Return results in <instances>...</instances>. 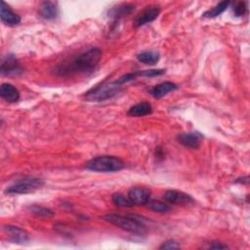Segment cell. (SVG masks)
I'll use <instances>...</instances> for the list:
<instances>
[{"instance_id": "26", "label": "cell", "mask_w": 250, "mask_h": 250, "mask_svg": "<svg viewBox=\"0 0 250 250\" xmlns=\"http://www.w3.org/2000/svg\"><path fill=\"white\" fill-rule=\"evenodd\" d=\"M211 249H226L228 248L227 245H222V244H212L210 245Z\"/></svg>"}, {"instance_id": "21", "label": "cell", "mask_w": 250, "mask_h": 250, "mask_svg": "<svg viewBox=\"0 0 250 250\" xmlns=\"http://www.w3.org/2000/svg\"><path fill=\"white\" fill-rule=\"evenodd\" d=\"M29 210L31 213L35 214L36 216H39V217H52L54 215V212L49 209V208H46V207H43V206H38V205H32V206H29Z\"/></svg>"}, {"instance_id": "4", "label": "cell", "mask_w": 250, "mask_h": 250, "mask_svg": "<svg viewBox=\"0 0 250 250\" xmlns=\"http://www.w3.org/2000/svg\"><path fill=\"white\" fill-rule=\"evenodd\" d=\"M44 186V182L38 178H24L10 186L6 189L9 194H26L34 192Z\"/></svg>"}, {"instance_id": "5", "label": "cell", "mask_w": 250, "mask_h": 250, "mask_svg": "<svg viewBox=\"0 0 250 250\" xmlns=\"http://www.w3.org/2000/svg\"><path fill=\"white\" fill-rule=\"evenodd\" d=\"M121 85L117 83V81L109 82L106 84H102L91 91H89L86 94V98L90 101H104L107 99H110L111 97L115 96L119 90H120Z\"/></svg>"}, {"instance_id": "3", "label": "cell", "mask_w": 250, "mask_h": 250, "mask_svg": "<svg viewBox=\"0 0 250 250\" xmlns=\"http://www.w3.org/2000/svg\"><path fill=\"white\" fill-rule=\"evenodd\" d=\"M103 219L126 231L136 233V234H144L146 231V227L139 221L125 217L122 215H116V214H108L103 217Z\"/></svg>"}, {"instance_id": "7", "label": "cell", "mask_w": 250, "mask_h": 250, "mask_svg": "<svg viewBox=\"0 0 250 250\" xmlns=\"http://www.w3.org/2000/svg\"><path fill=\"white\" fill-rule=\"evenodd\" d=\"M128 198L134 205H146L150 199V190L141 187L132 188L128 191Z\"/></svg>"}, {"instance_id": "25", "label": "cell", "mask_w": 250, "mask_h": 250, "mask_svg": "<svg viewBox=\"0 0 250 250\" xmlns=\"http://www.w3.org/2000/svg\"><path fill=\"white\" fill-rule=\"evenodd\" d=\"M159 248L160 249H179L181 248V245L175 240H167L163 242Z\"/></svg>"}, {"instance_id": "9", "label": "cell", "mask_w": 250, "mask_h": 250, "mask_svg": "<svg viewBox=\"0 0 250 250\" xmlns=\"http://www.w3.org/2000/svg\"><path fill=\"white\" fill-rule=\"evenodd\" d=\"M202 139H203V136L199 132L182 133L178 136L179 142L185 146H188L190 148H198Z\"/></svg>"}, {"instance_id": "18", "label": "cell", "mask_w": 250, "mask_h": 250, "mask_svg": "<svg viewBox=\"0 0 250 250\" xmlns=\"http://www.w3.org/2000/svg\"><path fill=\"white\" fill-rule=\"evenodd\" d=\"M230 2L229 1H222L220 3H218L215 7H213L212 9L206 11L204 14H203V17L204 18H208V19H213V18H216L218 16H220L222 13H224L227 8L229 6Z\"/></svg>"}, {"instance_id": "22", "label": "cell", "mask_w": 250, "mask_h": 250, "mask_svg": "<svg viewBox=\"0 0 250 250\" xmlns=\"http://www.w3.org/2000/svg\"><path fill=\"white\" fill-rule=\"evenodd\" d=\"M112 201L115 205L119 207H132L134 204L131 202V200L128 197H125L121 193H114L112 195Z\"/></svg>"}, {"instance_id": "12", "label": "cell", "mask_w": 250, "mask_h": 250, "mask_svg": "<svg viewBox=\"0 0 250 250\" xmlns=\"http://www.w3.org/2000/svg\"><path fill=\"white\" fill-rule=\"evenodd\" d=\"M0 96L8 103H16L20 99V92L12 84L3 83L0 87Z\"/></svg>"}, {"instance_id": "1", "label": "cell", "mask_w": 250, "mask_h": 250, "mask_svg": "<svg viewBox=\"0 0 250 250\" xmlns=\"http://www.w3.org/2000/svg\"><path fill=\"white\" fill-rule=\"evenodd\" d=\"M101 58L102 51L99 48H92L76 57L69 63L62 65L58 69V73L60 75H72L92 72L98 65Z\"/></svg>"}, {"instance_id": "15", "label": "cell", "mask_w": 250, "mask_h": 250, "mask_svg": "<svg viewBox=\"0 0 250 250\" xmlns=\"http://www.w3.org/2000/svg\"><path fill=\"white\" fill-rule=\"evenodd\" d=\"M58 8L55 3L46 1L43 2L39 7V14L45 20H53L58 16Z\"/></svg>"}, {"instance_id": "8", "label": "cell", "mask_w": 250, "mask_h": 250, "mask_svg": "<svg viewBox=\"0 0 250 250\" xmlns=\"http://www.w3.org/2000/svg\"><path fill=\"white\" fill-rule=\"evenodd\" d=\"M160 14V7L159 6H149L146 8L143 12H141L136 20H135V26H143L146 23L153 21L158 15Z\"/></svg>"}, {"instance_id": "17", "label": "cell", "mask_w": 250, "mask_h": 250, "mask_svg": "<svg viewBox=\"0 0 250 250\" xmlns=\"http://www.w3.org/2000/svg\"><path fill=\"white\" fill-rule=\"evenodd\" d=\"M159 58H160L159 53L154 51H144L137 55L138 61L148 65L155 64L159 61Z\"/></svg>"}, {"instance_id": "16", "label": "cell", "mask_w": 250, "mask_h": 250, "mask_svg": "<svg viewBox=\"0 0 250 250\" xmlns=\"http://www.w3.org/2000/svg\"><path fill=\"white\" fill-rule=\"evenodd\" d=\"M151 112H152L151 104L146 102H143V103L133 105L128 110V115L134 116V117H139V116H145V115L150 114Z\"/></svg>"}, {"instance_id": "2", "label": "cell", "mask_w": 250, "mask_h": 250, "mask_svg": "<svg viewBox=\"0 0 250 250\" xmlns=\"http://www.w3.org/2000/svg\"><path fill=\"white\" fill-rule=\"evenodd\" d=\"M86 168L94 172H117L124 168V162L112 155L97 156L86 163Z\"/></svg>"}, {"instance_id": "13", "label": "cell", "mask_w": 250, "mask_h": 250, "mask_svg": "<svg viewBox=\"0 0 250 250\" xmlns=\"http://www.w3.org/2000/svg\"><path fill=\"white\" fill-rule=\"evenodd\" d=\"M18 71H21V67L17 59L13 55L7 56L2 61L1 73L6 75H11V74H17Z\"/></svg>"}, {"instance_id": "6", "label": "cell", "mask_w": 250, "mask_h": 250, "mask_svg": "<svg viewBox=\"0 0 250 250\" xmlns=\"http://www.w3.org/2000/svg\"><path fill=\"white\" fill-rule=\"evenodd\" d=\"M164 199L174 205H182V206H188L191 203H193V199L190 195L175 190V189H169L164 193Z\"/></svg>"}, {"instance_id": "10", "label": "cell", "mask_w": 250, "mask_h": 250, "mask_svg": "<svg viewBox=\"0 0 250 250\" xmlns=\"http://www.w3.org/2000/svg\"><path fill=\"white\" fill-rule=\"evenodd\" d=\"M0 18H1V21L5 24L10 25V26L17 25L21 22V17L19 15H17L16 13H14L5 2L1 3Z\"/></svg>"}, {"instance_id": "11", "label": "cell", "mask_w": 250, "mask_h": 250, "mask_svg": "<svg viewBox=\"0 0 250 250\" xmlns=\"http://www.w3.org/2000/svg\"><path fill=\"white\" fill-rule=\"evenodd\" d=\"M3 229L10 236L11 240L15 243H24L28 240L27 232L21 228L8 225V226H5Z\"/></svg>"}, {"instance_id": "24", "label": "cell", "mask_w": 250, "mask_h": 250, "mask_svg": "<svg viewBox=\"0 0 250 250\" xmlns=\"http://www.w3.org/2000/svg\"><path fill=\"white\" fill-rule=\"evenodd\" d=\"M138 76H143V77H154V76H159L165 73L164 69H147V70H143V71H138Z\"/></svg>"}, {"instance_id": "14", "label": "cell", "mask_w": 250, "mask_h": 250, "mask_svg": "<svg viewBox=\"0 0 250 250\" xmlns=\"http://www.w3.org/2000/svg\"><path fill=\"white\" fill-rule=\"evenodd\" d=\"M178 89V86L170 81H165L162 82L158 85H155L151 90H150V94L153 98L155 99H160L164 96H166L168 93L173 92L175 90Z\"/></svg>"}, {"instance_id": "20", "label": "cell", "mask_w": 250, "mask_h": 250, "mask_svg": "<svg viewBox=\"0 0 250 250\" xmlns=\"http://www.w3.org/2000/svg\"><path fill=\"white\" fill-rule=\"evenodd\" d=\"M132 11H134L133 5H123V6H118L117 8L111 9L108 14L110 17L117 18V17H122L127 14H130Z\"/></svg>"}, {"instance_id": "19", "label": "cell", "mask_w": 250, "mask_h": 250, "mask_svg": "<svg viewBox=\"0 0 250 250\" xmlns=\"http://www.w3.org/2000/svg\"><path fill=\"white\" fill-rule=\"evenodd\" d=\"M146 206L148 209H150L153 212L157 213H167L171 210V207L162 201L159 200H150L146 203Z\"/></svg>"}, {"instance_id": "23", "label": "cell", "mask_w": 250, "mask_h": 250, "mask_svg": "<svg viewBox=\"0 0 250 250\" xmlns=\"http://www.w3.org/2000/svg\"><path fill=\"white\" fill-rule=\"evenodd\" d=\"M247 11V7H246V3L245 2H236L233 5L232 8V12L234 14L235 17H242L246 14Z\"/></svg>"}]
</instances>
